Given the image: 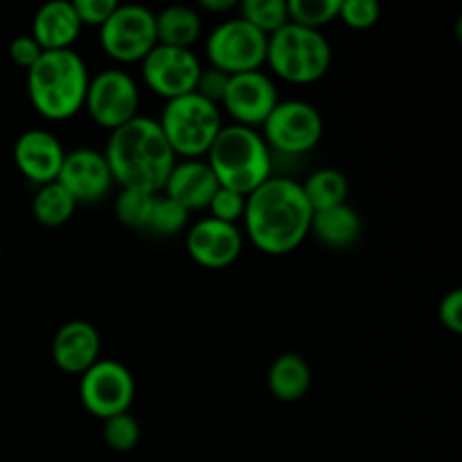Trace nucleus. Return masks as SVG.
Segmentation results:
<instances>
[{
	"label": "nucleus",
	"instance_id": "473e14b6",
	"mask_svg": "<svg viewBox=\"0 0 462 462\" xmlns=\"http://www.w3.org/2000/svg\"><path fill=\"white\" fill-rule=\"evenodd\" d=\"M228 79H230V75L217 70V68H201V75H199L194 93L201 95V97H206L208 102H212L219 106L221 99H224L226 88H228Z\"/></svg>",
	"mask_w": 462,
	"mask_h": 462
},
{
	"label": "nucleus",
	"instance_id": "393cba45",
	"mask_svg": "<svg viewBox=\"0 0 462 462\" xmlns=\"http://www.w3.org/2000/svg\"><path fill=\"white\" fill-rule=\"evenodd\" d=\"M237 12L242 21L260 30L264 36H271L289 23L284 0H242L237 3Z\"/></svg>",
	"mask_w": 462,
	"mask_h": 462
},
{
	"label": "nucleus",
	"instance_id": "f8f14e48",
	"mask_svg": "<svg viewBox=\"0 0 462 462\" xmlns=\"http://www.w3.org/2000/svg\"><path fill=\"white\" fill-rule=\"evenodd\" d=\"M140 68H143L144 86L170 102L194 93L203 66L192 50L156 43L152 52L140 61Z\"/></svg>",
	"mask_w": 462,
	"mask_h": 462
},
{
	"label": "nucleus",
	"instance_id": "0eeeda50",
	"mask_svg": "<svg viewBox=\"0 0 462 462\" xmlns=\"http://www.w3.org/2000/svg\"><path fill=\"white\" fill-rule=\"evenodd\" d=\"M266 39L269 36H264L239 16L226 18L210 32L206 41L210 68H217L230 77L262 70L266 63Z\"/></svg>",
	"mask_w": 462,
	"mask_h": 462
},
{
	"label": "nucleus",
	"instance_id": "c85d7f7f",
	"mask_svg": "<svg viewBox=\"0 0 462 462\" xmlns=\"http://www.w3.org/2000/svg\"><path fill=\"white\" fill-rule=\"evenodd\" d=\"M102 436L108 449L117 451V454H129L140 442V424L129 413L113 415V418L104 420Z\"/></svg>",
	"mask_w": 462,
	"mask_h": 462
},
{
	"label": "nucleus",
	"instance_id": "f704fd0d",
	"mask_svg": "<svg viewBox=\"0 0 462 462\" xmlns=\"http://www.w3.org/2000/svg\"><path fill=\"white\" fill-rule=\"evenodd\" d=\"M438 319L445 325L449 332H462V291L460 289H451L438 305Z\"/></svg>",
	"mask_w": 462,
	"mask_h": 462
},
{
	"label": "nucleus",
	"instance_id": "f257e3e1",
	"mask_svg": "<svg viewBox=\"0 0 462 462\" xmlns=\"http://www.w3.org/2000/svg\"><path fill=\"white\" fill-rule=\"evenodd\" d=\"M310 201L300 183L284 176H271L246 197L244 226L246 237L266 255H287L307 239L311 228Z\"/></svg>",
	"mask_w": 462,
	"mask_h": 462
},
{
	"label": "nucleus",
	"instance_id": "2f4dec72",
	"mask_svg": "<svg viewBox=\"0 0 462 462\" xmlns=\"http://www.w3.org/2000/svg\"><path fill=\"white\" fill-rule=\"evenodd\" d=\"M75 12L81 27H102L117 9L116 0H75Z\"/></svg>",
	"mask_w": 462,
	"mask_h": 462
},
{
	"label": "nucleus",
	"instance_id": "a211bd4d",
	"mask_svg": "<svg viewBox=\"0 0 462 462\" xmlns=\"http://www.w3.org/2000/svg\"><path fill=\"white\" fill-rule=\"evenodd\" d=\"M217 189L219 183L210 165L203 158H192V161H176L161 194L183 206L188 212H197L208 210Z\"/></svg>",
	"mask_w": 462,
	"mask_h": 462
},
{
	"label": "nucleus",
	"instance_id": "a878e982",
	"mask_svg": "<svg viewBox=\"0 0 462 462\" xmlns=\"http://www.w3.org/2000/svg\"><path fill=\"white\" fill-rule=\"evenodd\" d=\"M153 197L156 194L143 192V189H129L122 188V192L117 194L116 203H113V210L120 224H125L126 228L134 230H144L149 224V215H152Z\"/></svg>",
	"mask_w": 462,
	"mask_h": 462
},
{
	"label": "nucleus",
	"instance_id": "f3484780",
	"mask_svg": "<svg viewBox=\"0 0 462 462\" xmlns=\"http://www.w3.org/2000/svg\"><path fill=\"white\" fill-rule=\"evenodd\" d=\"M102 337L88 320H68L52 338V361L68 374H84L99 361Z\"/></svg>",
	"mask_w": 462,
	"mask_h": 462
},
{
	"label": "nucleus",
	"instance_id": "cd10ccee",
	"mask_svg": "<svg viewBox=\"0 0 462 462\" xmlns=\"http://www.w3.org/2000/svg\"><path fill=\"white\" fill-rule=\"evenodd\" d=\"M188 221L189 212L183 206L167 199L165 194H156L153 197L152 215H149V224L144 230H149L153 235H161V237H170V235L180 233L188 226Z\"/></svg>",
	"mask_w": 462,
	"mask_h": 462
},
{
	"label": "nucleus",
	"instance_id": "f03ea898",
	"mask_svg": "<svg viewBox=\"0 0 462 462\" xmlns=\"http://www.w3.org/2000/svg\"><path fill=\"white\" fill-rule=\"evenodd\" d=\"M113 180L120 188L143 189L149 194H161L176 156L162 135L158 120L147 116H135L120 129L111 131L104 149Z\"/></svg>",
	"mask_w": 462,
	"mask_h": 462
},
{
	"label": "nucleus",
	"instance_id": "2eb2a0df",
	"mask_svg": "<svg viewBox=\"0 0 462 462\" xmlns=\"http://www.w3.org/2000/svg\"><path fill=\"white\" fill-rule=\"evenodd\" d=\"M185 248L203 269H226L242 255L244 235L235 224H224L206 217L188 230Z\"/></svg>",
	"mask_w": 462,
	"mask_h": 462
},
{
	"label": "nucleus",
	"instance_id": "39448f33",
	"mask_svg": "<svg viewBox=\"0 0 462 462\" xmlns=\"http://www.w3.org/2000/svg\"><path fill=\"white\" fill-rule=\"evenodd\" d=\"M266 66L289 84H314L332 66V45L320 30L287 23L266 39Z\"/></svg>",
	"mask_w": 462,
	"mask_h": 462
},
{
	"label": "nucleus",
	"instance_id": "dca6fc26",
	"mask_svg": "<svg viewBox=\"0 0 462 462\" xmlns=\"http://www.w3.org/2000/svg\"><path fill=\"white\" fill-rule=\"evenodd\" d=\"M66 158L61 140L45 129H30L14 144V162L18 171L34 185L54 183Z\"/></svg>",
	"mask_w": 462,
	"mask_h": 462
},
{
	"label": "nucleus",
	"instance_id": "6e6552de",
	"mask_svg": "<svg viewBox=\"0 0 462 462\" xmlns=\"http://www.w3.org/2000/svg\"><path fill=\"white\" fill-rule=\"evenodd\" d=\"M264 143L269 149L287 156H300L319 147L323 138V116L305 99H284L275 104L264 125Z\"/></svg>",
	"mask_w": 462,
	"mask_h": 462
},
{
	"label": "nucleus",
	"instance_id": "72a5a7b5",
	"mask_svg": "<svg viewBox=\"0 0 462 462\" xmlns=\"http://www.w3.org/2000/svg\"><path fill=\"white\" fill-rule=\"evenodd\" d=\"M41 54H43V48L36 43L32 34H18L16 39L9 43V57H12V61L16 63L18 68H25V70H30V68L39 61Z\"/></svg>",
	"mask_w": 462,
	"mask_h": 462
},
{
	"label": "nucleus",
	"instance_id": "9d476101",
	"mask_svg": "<svg viewBox=\"0 0 462 462\" xmlns=\"http://www.w3.org/2000/svg\"><path fill=\"white\" fill-rule=\"evenodd\" d=\"M84 108L90 120L106 131L120 129L135 116H140V88L129 72L108 68L90 77Z\"/></svg>",
	"mask_w": 462,
	"mask_h": 462
},
{
	"label": "nucleus",
	"instance_id": "423d86ee",
	"mask_svg": "<svg viewBox=\"0 0 462 462\" xmlns=\"http://www.w3.org/2000/svg\"><path fill=\"white\" fill-rule=\"evenodd\" d=\"M158 125L174 156H183L185 161L208 156L224 129L221 108L197 93L165 102Z\"/></svg>",
	"mask_w": 462,
	"mask_h": 462
},
{
	"label": "nucleus",
	"instance_id": "9b49d317",
	"mask_svg": "<svg viewBox=\"0 0 462 462\" xmlns=\"http://www.w3.org/2000/svg\"><path fill=\"white\" fill-rule=\"evenodd\" d=\"M135 397V379L125 364L99 359L79 382V400L90 415L104 420L129 413Z\"/></svg>",
	"mask_w": 462,
	"mask_h": 462
},
{
	"label": "nucleus",
	"instance_id": "7c9ffc66",
	"mask_svg": "<svg viewBox=\"0 0 462 462\" xmlns=\"http://www.w3.org/2000/svg\"><path fill=\"white\" fill-rule=\"evenodd\" d=\"M244 208H246V197H244V194L219 188L215 192V197H212L208 210H210L212 219L237 226V221L244 217Z\"/></svg>",
	"mask_w": 462,
	"mask_h": 462
},
{
	"label": "nucleus",
	"instance_id": "4be33fe9",
	"mask_svg": "<svg viewBox=\"0 0 462 462\" xmlns=\"http://www.w3.org/2000/svg\"><path fill=\"white\" fill-rule=\"evenodd\" d=\"M203 32L201 14L188 5H171L156 14V41L170 48L189 50Z\"/></svg>",
	"mask_w": 462,
	"mask_h": 462
},
{
	"label": "nucleus",
	"instance_id": "20e7f679",
	"mask_svg": "<svg viewBox=\"0 0 462 462\" xmlns=\"http://www.w3.org/2000/svg\"><path fill=\"white\" fill-rule=\"evenodd\" d=\"M208 165L219 188L248 197L273 176L271 149L257 129L230 125L219 131L208 152Z\"/></svg>",
	"mask_w": 462,
	"mask_h": 462
},
{
	"label": "nucleus",
	"instance_id": "1a4fd4ad",
	"mask_svg": "<svg viewBox=\"0 0 462 462\" xmlns=\"http://www.w3.org/2000/svg\"><path fill=\"white\" fill-rule=\"evenodd\" d=\"M99 43L113 61L140 63L158 43L156 14L143 5H117L99 27Z\"/></svg>",
	"mask_w": 462,
	"mask_h": 462
},
{
	"label": "nucleus",
	"instance_id": "c756f323",
	"mask_svg": "<svg viewBox=\"0 0 462 462\" xmlns=\"http://www.w3.org/2000/svg\"><path fill=\"white\" fill-rule=\"evenodd\" d=\"M379 16H382V7L377 0H341V9H338V18L352 30H368L377 25Z\"/></svg>",
	"mask_w": 462,
	"mask_h": 462
},
{
	"label": "nucleus",
	"instance_id": "4468645a",
	"mask_svg": "<svg viewBox=\"0 0 462 462\" xmlns=\"http://www.w3.org/2000/svg\"><path fill=\"white\" fill-rule=\"evenodd\" d=\"M57 183H61L79 206V203H97L111 192L116 180L102 152L81 147L66 152Z\"/></svg>",
	"mask_w": 462,
	"mask_h": 462
},
{
	"label": "nucleus",
	"instance_id": "bb28decb",
	"mask_svg": "<svg viewBox=\"0 0 462 462\" xmlns=\"http://www.w3.org/2000/svg\"><path fill=\"white\" fill-rule=\"evenodd\" d=\"M341 0H289L287 12L289 23L310 27V30H320L338 18Z\"/></svg>",
	"mask_w": 462,
	"mask_h": 462
},
{
	"label": "nucleus",
	"instance_id": "c9c22d12",
	"mask_svg": "<svg viewBox=\"0 0 462 462\" xmlns=\"http://www.w3.org/2000/svg\"><path fill=\"white\" fill-rule=\"evenodd\" d=\"M201 7L210 14H224L230 9H237V3L235 0H203Z\"/></svg>",
	"mask_w": 462,
	"mask_h": 462
},
{
	"label": "nucleus",
	"instance_id": "412c9836",
	"mask_svg": "<svg viewBox=\"0 0 462 462\" xmlns=\"http://www.w3.org/2000/svg\"><path fill=\"white\" fill-rule=\"evenodd\" d=\"M325 246L329 248H347L359 239L361 235V217L352 206L329 208V210L314 212L311 217V228Z\"/></svg>",
	"mask_w": 462,
	"mask_h": 462
},
{
	"label": "nucleus",
	"instance_id": "b1692460",
	"mask_svg": "<svg viewBox=\"0 0 462 462\" xmlns=\"http://www.w3.org/2000/svg\"><path fill=\"white\" fill-rule=\"evenodd\" d=\"M77 210V201L70 197L61 183H48L41 185L36 189L34 199H32V215L45 228H59V226L68 224Z\"/></svg>",
	"mask_w": 462,
	"mask_h": 462
},
{
	"label": "nucleus",
	"instance_id": "7ed1b4c3",
	"mask_svg": "<svg viewBox=\"0 0 462 462\" xmlns=\"http://www.w3.org/2000/svg\"><path fill=\"white\" fill-rule=\"evenodd\" d=\"M88 81V66L75 50L43 52L27 70V97L45 120H70L84 108Z\"/></svg>",
	"mask_w": 462,
	"mask_h": 462
},
{
	"label": "nucleus",
	"instance_id": "6ab92c4d",
	"mask_svg": "<svg viewBox=\"0 0 462 462\" xmlns=\"http://www.w3.org/2000/svg\"><path fill=\"white\" fill-rule=\"evenodd\" d=\"M81 32V23L77 18L75 5L66 0H52L39 7V12L32 18V32L36 43L43 48V52L54 50H72Z\"/></svg>",
	"mask_w": 462,
	"mask_h": 462
},
{
	"label": "nucleus",
	"instance_id": "aec40b11",
	"mask_svg": "<svg viewBox=\"0 0 462 462\" xmlns=\"http://www.w3.org/2000/svg\"><path fill=\"white\" fill-rule=\"evenodd\" d=\"M311 386V370L296 352H284L269 368V391L278 402H300Z\"/></svg>",
	"mask_w": 462,
	"mask_h": 462
},
{
	"label": "nucleus",
	"instance_id": "ddd939ff",
	"mask_svg": "<svg viewBox=\"0 0 462 462\" xmlns=\"http://www.w3.org/2000/svg\"><path fill=\"white\" fill-rule=\"evenodd\" d=\"M278 102V88L271 77L262 70H255L230 77L219 108H226L235 125L255 129V126L264 125Z\"/></svg>",
	"mask_w": 462,
	"mask_h": 462
},
{
	"label": "nucleus",
	"instance_id": "5701e85b",
	"mask_svg": "<svg viewBox=\"0 0 462 462\" xmlns=\"http://www.w3.org/2000/svg\"><path fill=\"white\" fill-rule=\"evenodd\" d=\"M300 188L314 212L343 206L347 203V194H350V183H347L346 174L332 170V167L316 170L314 174L307 176L305 183H300Z\"/></svg>",
	"mask_w": 462,
	"mask_h": 462
}]
</instances>
